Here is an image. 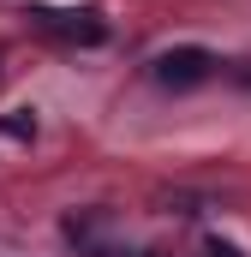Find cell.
I'll list each match as a JSON object with an SVG mask.
<instances>
[{
	"instance_id": "1",
	"label": "cell",
	"mask_w": 251,
	"mask_h": 257,
	"mask_svg": "<svg viewBox=\"0 0 251 257\" xmlns=\"http://www.w3.org/2000/svg\"><path fill=\"white\" fill-rule=\"evenodd\" d=\"M209 72H215V54L197 48V42H186V48H162V54H156V84H168V90H197Z\"/></svg>"
},
{
	"instance_id": "2",
	"label": "cell",
	"mask_w": 251,
	"mask_h": 257,
	"mask_svg": "<svg viewBox=\"0 0 251 257\" xmlns=\"http://www.w3.org/2000/svg\"><path fill=\"white\" fill-rule=\"evenodd\" d=\"M30 18H36L42 30L66 36V42H84V48H96V42L108 36V24H102L96 12H60V6H30Z\"/></svg>"
},
{
	"instance_id": "3",
	"label": "cell",
	"mask_w": 251,
	"mask_h": 257,
	"mask_svg": "<svg viewBox=\"0 0 251 257\" xmlns=\"http://www.w3.org/2000/svg\"><path fill=\"white\" fill-rule=\"evenodd\" d=\"M0 132H6V138H30V132H36V120H30L24 108H12V114H0Z\"/></svg>"
},
{
	"instance_id": "4",
	"label": "cell",
	"mask_w": 251,
	"mask_h": 257,
	"mask_svg": "<svg viewBox=\"0 0 251 257\" xmlns=\"http://www.w3.org/2000/svg\"><path fill=\"white\" fill-rule=\"evenodd\" d=\"M203 257H239V251H233L227 239H203Z\"/></svg>"
}]
</instances>
